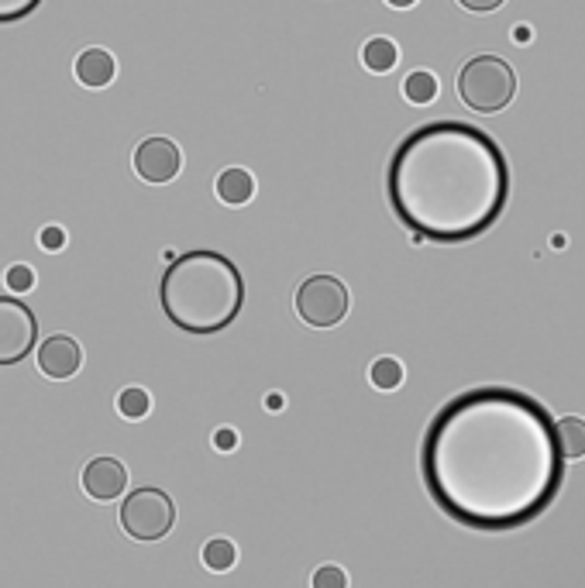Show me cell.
Masks as SVG:
<instances>
[{
    "label": "cell",
    "instance_id": "1",
    "mask_svg": "<svg viewBox=\"0 0 585 588\" xmlns=\"http://www.w3.org/2000/svg\"><path fill=\"white\" fill-rule=\"evenodd\" d=\"M558 433L541 403L514 389L458 396L430 423L424 475L454 520L506 530L538 517L558 493Z\"/></svg>",
    "mask_w": 585,
    "mask_h": 588
},
{
    "label": "cell",
    "instance_id": "2",
    "mask_svg": "<svg viewBox=\"0 0 585 588\" xmlns=\"http://www.w3.org/2000/svg\"><path fill=\"white\" fill-rule=\"evenodd\" d=\"M386 196L414 241L462 245L499 220L510 200V166L482 127L435 121L396 145Z\"/></svg>",
    "mask_w": 585,
    "mask_h": 588
},
{
    "label": "cell",
    "instance_id": "3",
    "mask_svg": "<svg viewBox=\"0 0 585 588\" xmlns=\"http://www.w3.org/2000/svg\"><path fill=\"white\" fill-rule=\"evenodd\" d=\"M159 303L169 324L187 335H217L241 314L245 279L227 255L196 248L169 262L159 286Z\"/></svg>",
    "mask_w": 585,
    "mask_h": 588
},
{
    "label": "cell",
    "instance_id": "4",
    "mask_svg": "<svg viewBox=\"0 0 585 588\" xmlns=\"http://www.w3.org/2000/svg\"><path fill=\"white\" fill-rule=\"evenodd\" d=\"M458 97L469 111L499 114L517 97V72L499 56H472L458 72Z\"/></svg>",
    "mask_w": 585,
    "mask_h": 588
},
{
    "label": "cell",
    "instance_id": "5",
    "mask_svg": "<svg viewBox=\"0 0 585 588\" xmlns=\"http://www.w3.org/2000/svg\"><path fill=\"white\" fill-rule=\"evenodd\" d=\"M176 523V506L162 489H135L121 502V527L132 541H162Z\"/></svg>",
    "mask_w": 585,
    "mask_h": 588
},
{
    "label": "cell",
    "instance_id": "6",
    "mask_svg": "<svg viewBox=\"0 0 585 588\" xmlns=\"http://www.w3.org/2000/svg\"><path fill=\"white\" fill-rule=\"evenodd\" d=\"M296 314L311 327H335L348 314V290L338 275H311L296 290Z\"/></svg>",
    "mask_w": 585,
    "mask_h": 588
},
{
    "label": "cell",
    "instance_id": "7",
    "mask_svg": "<svg viewBox=\"0 0 585 588\" xmlns=\"http://www.w3.org/2000/svg\"><path fill=\"white\" fill-rule=\"evenodd\" d=\"M38 344L35 314L14 296H0V369L18 365Z\"/></svg>",
    "mask_w": 585,
    "mask_h": 588
},
{
    "label": "cell",
    "instance_id": "8",
    "mask_svg": "<svg viewBox=\"0 0 585 588\" xmlns=\"http://www.w3.org/2000/svg\"><path fill=\"white\" fill-rule=\"evenodd\" d=\"M135 172L145 179L151 186H162V183H172L176 176L183 169V156L180 148H176L172 138H145L138 148H135Z\"/></svg>",
    "mask_w": 585,
    "mask_h": 588
},
{
    "label": "cell",
    "instance_id": "9",
    "mask_svg": "<svg viewBox=\"0 0 585 588\" xmlns=\"http://www.w3.org/2000/svg\"><path fill=\"white\" fill-rule=\"evenodd\" d=\"M83 365V348L69 335H53L38 344V372L45 378H72Z\"/></svg>",
    "mask_w": 585,
    "mask_h": 588
},
{
    "label": "cell",
    "instance_id": "10",
    "mask_svg": "<svg viewBox=\"0 0 585 588\" xmlns=\"http://www.w3.org/2000/svg\"><path fill=\"white\" fill-rule=\"evenodd\" d=\"M83 489L97 502H111L128 489V468H124L117 457L100 454L83 468Z\"/></svg>",
    "mask_w": 585,
    "mask_h": 588
},
{
    "label": "cell",
    "instance_id": "11",
    "mask_svg": "<svg viewBox=\"0 0 585 588\" xmlns=\"http://www.w3.org/2000/svg\"><path fill=\"white\" fill-rule=\"evenodd\" d=\"M72 69H76V80H80L83 87L100 90V87H108L114 80L117 63H114V56L108 53V48H83V53L76 56Z\"/></svg>",
    "mask_w": 585,
    "mask_h": 588
},
{
    "label": "cell",
    "instance_id": "12",
    "mask_svg": "<svg viewBox=\"0 0 585 588\" xmlns=\"http://www.w3.org/2000/svg\"><path fill=\"white\" fill-rule=\"evenodd\" d=\"M214 190H217V200L232 203V207H241V203H248L251 196H256V179H251L248 169L232 166V169H224V172L217 176Z\"/></svg>",
    "mask_w": 585,
    "mask_h": 588
},
{
    "label": "cell",
    "instance_id": "13",
    "mask_svg": "<svg viewBox=\"0 0 585 588\" xmlns=\"http://www.w3.org/2000/svg\"><path fill=\"white\" fill-rule=\"evenodd\" d=\"M554 433H558V454L585 457V420L582 417H562L554 423Z\"/></svg>",
    "mask_w": 585,
    "mask_h": 588
},
{
    "label": "cell",
    "instance_id": "14",
    "mask_svg": "<svg viewBox=\"0 0 585 588\" xmlns=\"http://www.w3.org/2000/svg\"><path fill=\"white\" fill-rule=\"evenodd\" d=\"M400 63V48L390 38H369L362 45V66L372 72H390Z\"/></svg>",
    "mask_w": 585,
    "mask_h": 588
},
{
    "label": "cell",
    "instance_id": "15",
    "mask_svg": "<svg viewBox=\"0 0 585 588\" xmlns=\"http://www.w3.org/2000/svg\"><path fill=\"white\" fill-rule=\"evenodd\" d=\"M403 93H406V100H410V104L424 108V104H430V100L438 97V76L427 72V69H417V72H410L403 80Z\"/></svg>",
    "mask_w": 585,
    "mask_h": 588
},
{
    "label": "cell",
    "instance_id": "16",
    "mask_svg": "<svg viewBox=\"0 0 585 588\" xmlns=\"http://www.w3.org/2000/svg\"><path fill=\"white\" fill-rule=\"evenodd\" d=\"M238 561V547L227 541V536H211L207 544H203V565L211 572H232Z\"/></svg>",
    "mask_w": 585,
    "mask_h": 588
},
{
    "label": "cell",
    "instance_id": "17",
    "mask_svg": "<svg viewBox=\"0 0 585 588\" xmlns=\"http://www.w3.org/2000/svg\"><path fill=\"white\" fill-rule=\"evenodd\" d=\"M369 378H372V386H375V389L393 393V389H400V386H403V365L396 362V358L383 354V358H375V362H372Z\"/></svg>",
    "mask_w": 585,
    "mask_h": 588
},
{
    "label": "cell",
    "instance_id": "18",
    "mask_svg": "<svg viewBox=\"0 0 585 588\" xmlns=\"http://www.w3.org/2000/svg\"><path fill=\"white\" fill-rule=\"evenodd\" d=\"M148 410H151V399H148V393H145L142 386L121 389V396H117V414H121L124 420H142V417H148Z\"/></svg>",
    "mask_w": 585,
    "mask_h": 588
},
{
    "label": "cell",
    "instance_id": "19",
    "mask_svg": "<svg viewBox=\"0 0 585 588\" xmlns=\"http://www.w3.org/2000/svg\"><path fill=\"white\" fill-rule=\"evenodd\" d=\"M42 0H0V24H18L38 11Z\"/></svg>",
    "mask_w": 585,
    "mask_h": 588
},
{
    "label": "cell",
    "instance_id": "20",
    "mask_svg": "<svg viewBox=\"0 0 585 588\" xmlns=\"http://www.w3.org/2000/svg\"><path fill=\"white\" fill-rule=\"evenodd\" d=\"M314 588H348V575L341 565H320L314 572Z\"/></svg>",
    "mask_w": 585,
    "mask_h": 588
},
{
    "label": "cell",
    "instance_id": "21",
    "mask_svg": "<svg viewBox=\"0 0 585 588\" xmlns=\"http://www.w3.org/2000/svg\"><path fill=\"white\" fill-rule=\"evenodd\" d=\"M8 290H11V293H29V290H35V269H32V265H11V269H8Z\"/></svg>",
    "mask_w": 585,
    "mask_h": 588
},
{
    "label": "cell",
    "instance_id": "22",
    "mask_svg": "<svg viewBox=\"0 0 585 588\" xmlns=\"http://www.w3.org/2000/svg\"><path fill=\"white\" fill-rule=\"evenodd\" d=\"M38 245H42V251H63L66 248V231L63 227H42V235H38Z\"/></svg>",
    "mask_w": 585,
    "mask_h": 588
},
{
    "label": "cell",
    "instance_id": "23",
    "mask_svg": "<svg viewBox=\"0 0 585 588\" xmlns=\"http://www.w3.org/2000/svg\"><path fill=\"white\" fill-rule=\"evenodd\" d=\"M214 448L224 451V454H227V451H235V448H238V433H235L232 427H221V430L214 433Z\"/></svg>",
    "mask_w": 585,
    "mask_h": 588
},
{
    "label": "cell",
    "instance_id": "24",
    "mask_svg": "<svg viewBox=\"0 0 585 588\" xmlns=\"http://www.w3.org/2000/svg\"><path fill=\"white\" fill-rule=\"evenodd\" d=\"M465 11H479V14H490V11H499L506 0H458Z\"/></svg>",
    "mask_w": 585,
    "mask_h": 588
},
{
    "label": "cell",
    "instance_id": "25",
    "mask_svg": "<svg viewBox=\"0 0 585 588\" xmlns=\"http://www.w3.org/2000/svg\"><path fill=\"white\" fill-rule=\"evenodd\" d=\"M283 406H286V396H283V393H269V396H266V410L279 414Z\"/></svg>",
    "mask_w": 585,
    "mask_h": 588
},
{
    "label": "cell",
    "instance_id": "26",
    "mask_svg": "<svg viewBox=\"0 0 585 588\" xmlns=\"http://www.w3.org/2000/svg\"><path fill=\"white\" fill-rule=\"evenodd\" d=\"M386 4H390V8H400V11H403V8H414V4H417V0H386Z\"/></svg>",
    "mask_w": 585,
    "mask_h": 588
},
{
    "label": "cell",
    "instance_id": "27",
    "mask_svg": "<svg viewBox=\"0 0 585 588\" xmlns=\"http://www.w3.org/2000/svg\"><path fill=\"white\" fill-rule=\"evenodd\" d=\"M517 42H530V29H527V24H520V29H517Z\"/></svg>",
    "mask_w": 585,
    "mask_h": 588
}]
</instances>
